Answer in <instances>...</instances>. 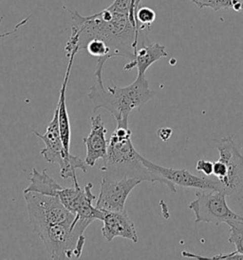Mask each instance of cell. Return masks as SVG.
Masks as SVG:
<instances>
[{
    "label": "cell",
    "mask_w": 243,
    "mask_h": 260,
    "mask_svg": "<svg viewBox=\"0 0 243 260\" xmlns=\"http://www.w3.org/2000/svg\"><path fill=\"white\" fill-rule=\"evenodd\" d=\"M30 226L53 259H78L84 233L92 222L72 214L59 199L34 191L24 192Z\"/></svg>",
    "instance_id": "obj_1"
},
{
    "label": "cell",
    "mask_w": 243,
    "mask_h": 260,
    "mask_svg": "<svg viewBox=\"0 0 243 260\" xmlns=\"http://www.w3.org/2000/svg\"><path fill=\"white\" fill-rule=\"evenodd\" d=\"M64 9L72 20L71 35L65 47L68 55L85 50L92 39H99L108 47L111 58L122 56L132 60L137 48L148 42V31L139 30L129 15L114 13L106 8L92 16H84L77 11Z\"/></svg>",
    "instance_id": "obj_2"
},
{
    "label": "cell",
    "mask_w": 243,
    "mask_h": 260,
    "mask_svg": "<svg viewBox=\"0 0 243 260\" xmlns=\"http://www.w3.org/2000/svg\"><path fill=\"white\" fill-rule=\"evenodd\" d=\"M103 72L95 71L96 82L88 93V98L93 103V114L99 109H105L113 115L117 126L129 128V117L134 109L143 107L151 100L157 92L149 88V82L145 76H137L136 80L127 87L108 86L103 82Z\"/></svg>",
    "instance_id": "obj_3"
},
{
    "label": "cell",
    "mask_w": 243,
    "mask_h": 260,
    "mask_svg": "<svg viewBox=\"0 0 243 260\" xmlns=\"http://www.w3.org/2000/svg\"><path fill=\"white\" fill-rule=\"evenodd\" d=\"M131 130L124 127H116L108 140L107 153L101 171L111 178L131 177L148 182L165 184L171 191H176L174 184L170 183L163 176L153 174L142 161V155L134 148L131 140Z\"/></svg>",
    "instance_id": "obj_4"
},
{
    "label": "cell",
    "mask_w": 243,
    "mask_h": 260,
    "mask_svg": "<svg viewBox=\"0 0 243 260\" xmlns=\"http://www.w3.org/2000/svg\"><path fill=\"white\" fill-rule=\"evenodd\" d=\"M33 134L40 138L45 148L40 151L41 155L44 157L47 162L55 163L60 166V175L64 179H72L73 183H78L76 176V170L80 169L84 173L87 172L88 165L86 161L72 155L70 152H68L63 144L59 131L58 124V113L55 109L52 121L47 127L45 134H40L36 131Z\"/></svg>",
    "instance_id": "obj_5"
},
{
    "label": "cell",
    "mask_w": 243,
    "mask_h": 260,
    "mask_svg": "<svg viewBox=\"0 0 243 260\" xmlns=\"http://www.w3.org/2000/svg\"><path fill=\"white\" fill-rule=\"evenodd\" d=\"M219 151L220 158L226 166V176L220 182L228 198L234 201L243 200V154L232 136L212 140Z\"/></svg>",
    "instance_id": "obj_6"
},
{
    "label": "cell",
    "mask_w": 243,
    "mask_h": 260,
    "mask_svg": "<svg viewBox=\"0 0 243 260\" xmlns=\"http://www.w3.org/2000/svg\"><path fill=\"white\" fill-rule=\"evenodd\" d=\"M195 196L196 199L188 206L195 214V222L219 226L231 220H243L242 215L235 214L228 206L227 196L224 191L201 190Z\"/></svg>",
    "instance_id": "obj_7"
},
{
    "label": "cell",
    "mask_w": 243,
    "mask_h": 260,
    "mask_svg": "<svg viewBox=\"0 0 243 260\" xmlns=\"http://www.w3.org/2000/svg\"><path fill=\"white\" fill-rule=\"evenodd\" d=\"M140 179L131 177L111 178L106 176L101 181L100 192L95 207L104 212H123L129 194L138 185Z\"/></svg>",
    "instance_id": "obj_8"
},
{
    "label": "cell",
    "mask_w": 243,
    "mask_h": 260,
    "mask_svg": "<svg viewBox=\"0 0 243 260\" xmlns=\"http://www.w3.org/2000/svg\"><path fill=\"white\" fill-rule=\"evenodd\" d=\"M142 161L144 166L155 175L163 176L170 183L184 188H194L202 191H223L222 185L214 176H197L190 174L184 169L166 168L161 167L151 161L147 160L142 155Z\"/></svg>",
    "instance_id": "obj_9"
},
{
    "label": "cell",
    "mask_w": 243,
    "mask_h": 260,
    "mask_svg": "<svg viewBox=\"0 0 243 260\" xmlns=\"http://www.w3.org/2000/svg\"><path fill=\"white\" fill-rule=\"evenodd\" d=\"M91 133L87 138H84V143L87 150L85 161L88 166L93 167L96 165L97 161L105 159L108 140H106L107 130L101 115L91 116Z\"/></svg>",
    "instance_id": "obj_10"
},
{
    "label": "cell",
    "mask_w": 243,
    "mask_h": 260,
    "mask_svg": "<svg viewBox=\"0 0 243 260\" xmlns=\"http://www.w3.org/2000/svg\"><path fill=\"white\" fill-rule=\"evenodd\" d=\"M103 237L107 241H112L115 237H123L132 242H138V235L133 221L130 219L127 211L105 212L103 218Z\"/></svg>",
    "instance_id": "obj_11"
},
{
    "label": "cell",
    "mask_w": 243,
    "mask_h": 260,
    "mask_svg": "<svg viewBox=\"0 0 243 260\" xmlns=\"http://www.w3.org/2000/svg\"><path fill=\"white\" fill-rule=\"evenodd\" d=\"M167 56L166 47L159 43H144L137 48L134 58L125 65L124 70L129 71L137 68L138 76H145V72L153 63Z\"/></svg>",
    "instance_id": "obj_12"
},
{
    "label": "cell",
    "mask_w": 243,
    "mask_h": 260,
    "mask_svg": "<svg viewBox=\"0 0 243 260\" xmlns=\"http://www.w3.org/2000/svg\"><path fill=\"white\" fill-rule=\"evenodd\" d=\"M77 54L76 52H72L71 54H68V65L65 77L63 80V83L61 86L60 95H59V101L56 106V111L58 113V124H59V131H60L61 138L63 141V144L65 146L66 150L69 152L70 148V122H69V116H68V109H67V103H66V91L68 87V79L70 76V71L73 65V61Z\"/></svg>",
    "instance_id": "obj_13"
},
{
    "label": "cell",
    "mask_w": 243,
    "mask_h": 260,
    "mask_svg": "<svg viewBox=\"0 0 243 260\" xmlns=\"http://www.w3.org/2000/svg\"><path fill=\"white\" fill-rule=\"evenodd\" d=\"M62 188L60 184L57 183L54 179L47 174V171L43 170L39 172L36 169H32L30 176V185L24 190V192L34 191L47 196L56 197L57 191Z\"/></svg>",
    "instance_id": "obj_14"
},
{
    "label": "cell",
    "mask_w": 243,
    "mask_h": 260,
    "mask_svg": "<svg viewBox=\"0 0 243 260\" xmlns=\"http://www.w3.org/2000/svg\"><path fill=\"white\" fill-rule=\"evenodd\" d=\"M199 9L210 8L214 11L233 9L236 12L242 11L240 0H191Z\"/></svg>",
    "instance_id": "obj_15"
},
{
    "label": "cell",
    "mask_w": 243,
    "mask_h": 260,
    "mask_svg": "<svg viewBox=\"0 0 243 260\" xmlns=\"http://www.w3.org/2000/svg\"><path fill=\"white\" fill-rule=\"evenodd\" d=\"M107 8L114 13L129 15L131 20L137 24L136 13L140 8V4L137 3L136 0H114L113 3Z\"/></svg>",
    "instance_id": "obj_16"
},
{
    "label": "cell",
    "mask_w": 243,
    "mask_h": 260,
    "mask_svg": "<svg viewBox=\"0 0 243 260\" xmlns=\"http://www.w3.org/2000/svg\"><path fill=\"white\" fill-rule=\"evenodd\" d=\"M227 225L230 228L229 243L235 245V251L243 254V220H231Z\"/></svg>",
    "instance_id": "obj_17"
},
{
    "label": "cell",
    "mask_w": 243,
    "mask_h": 260,
    "mask_svg": "<svg viewBox=\"0 0 243 260\" xmlns=\"http://www.w3.org/2000/svg\"><path fill=\"white\" fill-rule=\"evenodd\" d=\"M156 19L155 11L148 7H140L136 13L138 27L141 31H149L152 24Z\"/></svg>",
    "instance_id": "obj_18"
},
{
    "label": "cell",
    "mask_w": 243,
    "mask_h": 260,
    "mask_svg": "<svg viewBox=\"0 0 243 260\" xmlns=\"http://www.w3.org/2000/svg\"><path fill=\"white\" fill-rule=\"evenodd\" d=\"M182 255L183 257H187V258H195V259H208V260H243V254L239 253V252H223V253H220L214 256H201L198 254H195L192 252H187V251H183L182 252Z\"/></svg>",
    "instance_id": "obj_19"
},
{
    "label": "cell",
    "mask_w": 243,
    "mask_h": 260,
    "mask_svg": "<svg viewBox=\"0 0 243 260\" xmlns=\"http://www.w3.org/2000/svg\"><path fill=\"white\" fill-rule=\"evenodd\" d=\"M214 162L205 159H198L196 165L197 172H200L204 176H211L213 175Z\"/></svg>",
    "instance_id": "obj_20"
},
{
    "label": "cell",
    "mask_w": 243,
    "mask_h": 260,
    "mask_svg": "<svg viewBox=\"0 0 243 260\" xmlns=\"http://www.w3.org/2000/svg\"><path fill=\"white\" fill-rule=\"evenodd\" d=\"M30 16H28L27 18L23 19L22 21H20L19 23L16 24V26H15V28H14V30H13V31H8V32H5V34H2V35H0V39H4V38H7V37H9V36H11V35H13V34L16 32L18 29H20V28L22 27L23 25H25V24L28 23V21L30 20ZM3 18H4L3 16H1V17H0V24H1V22H2Z\"/></svg>",
    "instance_id": "obj_21"
},
{
    "label": "cell",
    "mask_w": 243,
    "mask_h": 260,
    "mask_svg": "<svg viewBox=\"0 0 243 260\" xmlns=\"http://www.w3.org/2000/svg\"><path fill=\"white\" fill-rule=\"evenodd\" d=\"M172 133H173V131L171 128H160L158 130V136L161 140L167 141L172 136Z\"/></svg>",
    "instance_id": "obj_22"
},
{
    "label": "cell",
    "mask_w": 243,
    "mask_h": 260,
    "mask_svg": "<svg viewBox=\"0 0 243 260\" xmlns=\"http://www.w3.org/2000/svg\"><path fill=\"white\" fill-rule=\"evenodd\" d=\"M240 2H241V4L243 3V0H240Z\"/></svg>",
    "instance_id": "obj_23"
},
{
    "label": "cell",
    "mask_w": 243,
    "mask_h": 260,
    "mask_svg": "<svg viewBox=\"0 0 243 260\" xmlns=\"http://www.w3.org/2000/svg\"><path fill=\"white\" fill-rule=\"evenodd\" d=\"M242 11H243V3H242Z\"/></svg>",
    "instance_id": "obj_24"
}]
</instances>
